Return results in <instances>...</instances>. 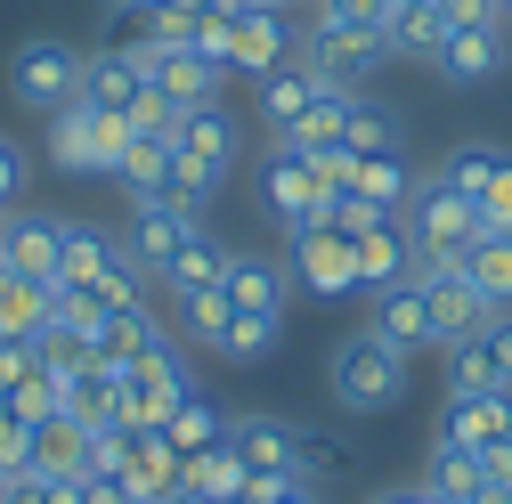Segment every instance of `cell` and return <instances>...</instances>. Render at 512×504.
I'll list each match as a JSON object with an SVG mask.
<instances>
[{
	"label": "cell",
	"mask_w": 512,
	"mask_h": 504,
	"mask_svg": "<svg viewBox=\"0 0 512 504\" xmlns=\"http://www.w3.org/2000/svg\"><path fill=\"white\" fill-rule=\"evenodd\" d=\"M0 269H25V277H49L66 269V220H49V212H9L0 220Z\"/></svg>",
	"instance_id": "5bb4252c"
},
{
	"label": "cell",
	"mask_w": 512,
	"mask_h": 504,
	"mask_svg": "<svg viewBox=\"0 0 512 504\" xmlns=\"http://www.w3.org/2000/svg\"><path fill=\"white\" fill-rule=\"evenodd\" d=\"M480 488H488V464H480L472 448H439V439H431L423 496H431V504H480Z\"/></svg>",
	"instance_id": "484cf974"
},
{
	"label": "cell",
	"mask_w": 512,
	"mask_h": 504,
	"mask_svg": "<svg viewBox=\"0 0 512 504\" xmlns=\"http://www.w3.org/2000/svg\"><path fill=\"white\" fill-rule=\"evenodd\" d=\"M342 147H350V155H382V147H399V122L382 114L374 98H350V114H342Z\"/></svg>",
	"instance_id": "ab89813d"
},
{
	"label": "cell",
	"mask_w": 512,
	"mask_h": 504,
	"mask_svg": "<svg viewBox=\"0 0 512 504\" xmlns=\"http://www.w3.org/2000/svg\"><path fill=\"white\" fill-rule=\"evenodd\" d=\"M366 504H431V496H423V480H415V488H382V496H366Z\"/></svg>",
	"instance_id": "f5cc1de1"
},
{
	"label": "cell",
	"mask_w": 512,
	"mask_h": 504,
	"mask_svg": "<svg viewBox=\"0 0 512 504\" xmlns=\"http://www.w3.org/2000/svg\"><path fill=\"white\" fill-rule=\"evenodd\" d=\"M236 504H326V496H317V472H252Z\"/></svg>",
	"instance_id": "b9f144b4"
},
{
	"label": "cell",
	"mask_w": 512,
	"mask_h": 504,
	"mask_svg": "<svg viewBox=\"0 0 512 504\" xmlns=\"http://www.w3.org/2000/svg\"><path fill=\"white\" fill-rule=\"evenodd\" d=\"M163 350H179V342L155 326V309L139 301V309H122V318L106 326V350H98V366H139V358H163Z\"/></svg>",
	"instance_id": "f1b7e54d"
},
{
	"label": "cell",
	"mask_w": 512,
	"mask_h": 504,
	"mask_svg": "<svg viewBox=\"0 0 512 504\" xmlns=\"http://www.w3.org/2000/svg\"><path fill=\"white\" fill-rule=\"evenodd\" d=\"M277 334H285V318H244V309H236V326H228L220 358H228V366H261V358L277 350Z\"/></svg>",
	"instance_id": "60d3db41"
},
{
	"label": "cell",
	"mask_w": 512,
	"mask_h": 504,
	"mask_svg": "<svg viewBox=\"0 0 512 504\" xmlns=\"http://www.w3.org/2000/svg\"><path fill=\"white\" fill-rule=\"evenodd\" d=\"M326 391H334V407H350V415H382V407L407 399V358L382 342V334H350V342H334V358H326Z\"/></svg>",
	"instance_id": "7a4b0ae2"
},
{
	"label": "cell",
	"mask_w": 512,
	"mask_h": 504,
	"mask_svg": "<svg viewBox=\"0 0 512 504\" xmlns=\"http://www.w3.org/2000/svg\"><path fill=\"white\" fill-rule=\"evenodd\" d=\"M285 261H293V285H301V293H317V301L358 293V244H350L342 228H326V220H317V228H301Z\"/></svg>",
	"instance_id": "8fae6325"
},
{
	"label": "cell",
	"mask_w": 512,
	"mask_h": 504,
	"mask_svg": "<svg viewBox=\"0 0 512 504\" xmlns=\"http://www.w3.org/2000/svg\"><path fill=\"white\" fill-rule=\"evenodd\" d=\"M187 391H196V374H187V358H179V350L122 366V423H131V431H163V423H171V407H179Z\"/></svg>",
	"instance_id": "9c48e42d"
},
{
	"label": "cell",
	"mask_w": 512,
	"mask_h": 504,
	"mask_svg": "<svg viewBox=\"0 0 512 504\" xmlns=\"http://www.w3.org/2000/svg\"><path fill=\"white\" fill-rule=\"evenodd\" d=\"M431 439H439V448H472V456L504 448V439H512V391H447Z\"/></svg>",
	"instance_id": "7c38bea8"
},
{
	"label": "cell",
	"mask_w": 512,
	"mask_h": 504,
	"mask_svg": "<svg viewBox=\"0 0 512 504\" xmlns=\"http://www.w3.org/2000/svg\"><path fill=\"white\" fill-rule=\"evenodd\" d=\"M293 57V25H285V9H236V33H228V74H277Z\"/></svg>",
	"instance_id": "e0dca14e"
},
{
	"label": "cell",
	"mask_w": 512,
	"mask_h": 504,
	"mask_svg": "<svg viewBox=\"0 0 512 504\" xmlns=\"http://www.w3.org/2000/svg\"><path fill=\"white\" fill-rule=\"evenodd\" d=\"M236 155H244V122L220 98L212 106H187L179 131H171V196L179 204H204L212 187L236 171Z\"/></svg>",
	"instance_id": "6da1fadb"
},
{
	"label": "cell",
	"mask_w": 512,
	"mask_h": 504,
	"mask_svg": "<svg viewBox=\"0 0 512 504\" xmlns=\"http://www.w3.org/2000/svg\"><path fill=\"white\" fill-rule=\"evenodd\" d=\"M179 326H187V342H204V350L220 358V342H228V326H236L228 285H196V293H179Z\"/></svg>",
	"instance_id": "1f68e13d"
},
{
	"label": "cell",
	"mask_w": 512,
	"mask_h": 504,
	"mask_svg": "<svg viewBox=\"0 0 512 504\" xmlns=\"http://www.w3.org/2000/svg\"><path fill=\"white\" fill-rule=\"evenodd\" d=\"M179 480H187V496H196V504H236L244 480H252V464L220 439V448H204V456H179Z\"/></svg>",
	"instance_id": "d4e9b609"
},
{
	"label": "cell",
	"mask_w": 512,
	"mask_h": 504,
	"mask_svg": "<svg viewBox=\"0 0 512 504\" xmlns=\"http://www.w3.org/2000/svg\"><path fill=\"white\" fill-rule=\"evenodd\" d=\"M82 423L74 415H49V423H33V472H57V480H82Z\"/></svg>",
	"instance_id": "836d02e7"
},
{
	"label": "cell",
	"mask_w": 512,
	"mask_h": 504,
	"mask_svg": "<svg viewBox=\"0 0 512 504\" xmlns=\"http://www.w3.org/2000/svg\"><path fill=\"white\" fill-rule=\"evenodd\" d=\"M9 415H17V423H49V415H66V374H57V366L41 358V366L25 374V383L9 391Z\"/></svg>",
	"instance_id": "f35d334b"
},
{
	"label": "cell",
	"mask_w": 512,
	"mask_h": 504,
	"mask_svg": "<svg viewBox=\"0 0 512 504\" xmlns=\"http://www.w3.org/2000/svg\"><path fill=\"white\" fill-rule=\"evenodd\" d=\"M472 212H480V236H512V171H496V179L480 187Z\"/></svg>",
	"instance_id": "ee69618b"
},
{
	"label": "cell",
	"mask_w": 512,
	"mask_h": 504,
	"mask_svg": "<svg viewBox=\"0 0 512 504\" xmlns=\"http://www.w3.org/2000/svg\"><path fill=\"white\" fill-rule=\"evenodd\" d=\"M114 261H131L122 236H106V228H90V220H66V269H57V285H90V277H106Z\"/></svg>",
	"instance_id": "f546056e"
},
{
	"label": "cell",
	"mask_w": 512,
	"mask_h": 504,
	"mask_svg": "<svg viewBox=\"0 0 512 504\" xmlns=\"http://www.w3.org/2000/svg\"><path fill=\"white\" fill-rule=\"evenodd\" d=\"M301 66H309V74H326L334 90H358L366 74H382V66H391V41H374V33H317V25H309Z\"/></svg>",
	"instance_id": "4fadbf2b"
},
{
	"label": "cell",
	"mask_w": 512,
	"mask_h": 504,
	"mask_svg": "<svg viewBox=\"0 0 512 504\" xmlns=\"http://www.w3.org/2000/svg\"><path fill=\"white\" fill-rule=\"evenodd\" d=\"M41 366V334H0V391H17Z\"/></svg>",
	"instance_id": "f6af8a7d"
},
{
	"label": "cell",
	"mask_w": 512,
	"mask_h": 504,
	"mask_svg": "<svg viewBox=\"0 0 512 504\" xmlns=\"http://www.w3.org/2000/svg\"><path fill=\"white\" fill-rule=\"evenodd\" d=\"M82 57L74 41H57V33H33L9 49V98L33 106V114H57V106H74L82 98Z\"/></svg>",
	"instance_id": "277c9868"
},
{
	"label": "cell",
	"mask_w": 512,
	"mask_h": 504,
	"mask_svg": "<svg viewBox=\"0 0 512 504\" xmlns=\"http://www.w3.org/2000/svg\"><path fill=\"white\" fill-rule=\"evenodd\" d=\"M131 196H171V139H139L131 131V147H122V171H114Z\"/></svg>",
	"instance_id": "d590c367"
},
{
	"label": "cell",
	"mask_w": 512,
	"mask_h": 504,
	"mask_svg": "<svg viewBox=\"0 0 512 504\" xmlns=\"http://www.w3.org/2000/svg\"><path fill=\"white\" fill-rule=\"evenodd\" d=\"M366 334H382L399 358L439 350V334H431V309H423V285L407 277V285H391V293H374V318H366Z\"/></svg>",
	"instance_id": "ffe728a7"
},
{
	"label": "cell",
	"mask_w": 512,
	"mask_h": 504,
	"mask_svg": "<svg viewBox=\"0 0 512 504\" xmlns=\"http://www.w3.org/2000/svg\"><path fill=\"white\" fill-rule=\"evenodd\" d=\"M350 196H366V204H382V212H407L415 179H407L399 147H382V155H358V179H350Z\"/></svg>",
	"instance_id": "d6a6232c"
},
{
	"label": "cell",
	"mask_w": 512,
	"mask_h": 504,
	"mask_svg": "<svg viewBox=\"0 0 512 504\" xmlns=\"http://www.w3.org/2000/svg\"><path fill=\"white\" fill-rule=\"evenodd\" d=\"M131 57H139V74L163 82L179 106H212V98L228 90V66H220V57H204V49H131Z\"/></svg>",
	"instance_id": "9a60e30c"
},
{
	"label": "cell",
	"mask_w": 512,
	"mask_h": 504,
	"mask_svg": "<svg viewBox=\"0 0 512 504\" xmlns=\"http://www.w3.org/2000/svg\"><path fill=\"white\" fill-rule=\"evenodd\" d=\"M131 504H139V496H131Z\"/></svg>",
	"instance_id": "91938a15"
},
{
	"label": "cell",
	"mask_w": 512,
	"mask_h": 504,
	"mask_svg": "<svg viewBox=\"0 0 512 504\" xmlns=\"http://www.w3.org/2000/svg\"><path fill=\"white\" fill-rule=\"evenodd\" d=\"M317 98H326V74H309V66H301V49H293L277 74H261V90H252V114H261V131H269V139H285Z\"/></svg>",
	"instance_id": "2e32d148"
},
{
	"label": "cell",
	"mask_w": 512,
	"mask_h": 504,
	"mask_svg": "<svg viewBox=\"0 0 512 504\" xmlns=\"http://www.w3.org/2000/svg\"><path fill=\"white\" fill-rule=\"evenodd\" d=\"M122 147H131V122L98 114V106H57L49 114V163L57 171H122Z\"/></svg>",
	"instance_id": "8992f818"
},
{
	"label": "cell",
	"mask_w": 512,
	"mask_h": 504,
	"mask_svg": "<svg viewBox=\"0 0 512 504\" xmlns=\"http://www.w3.org/2000/svg\"><path fill=\"white\" fill-rule=\"evenodd\" d=\"M122 496H139V504H163L171 488H179V448H171V439L163 431H139V448L131 456H122Z\"/></svg>",
	"instance_id": "603a6c76"
},
{
	"label": "cell",
	"mask_w": 512,
	"mask_h": 504,
	"mask_svg": "<svg viewBox=\"0 0 512 504\" xmlns=\"http://www.w3.org/2000/svg\"><path fill=\"white\" fill-rule=\"evenodd\" d=\"M464 277L488 293V309H512V236H480L464 252Z\"/></svg>",
	"instance_id": "74e56055"
},
{
	"label": "cell",
	"mask_w": 512,
	"mask_h": 504,
	"mask_svg": "<svg viewBox=\"0 0 512 504\" xmlns=\"http://www.w3.org/2000/svg\"><path fill=\"white\" fill-rule=\"evenodd\" d=\"M415 285H423V309H431L439 350H447V342H464V334H480V326L496 318L488 293L464 277V261H415Z\"/></svg>",
	"instance_id": "ba28073f"
},
{
	"label": "cell",
	"mask_w": 512,
	"mask_h": 504,
	"mask_svg": "<svg viewBox=\"0 0 512 504\" xmlns=\"http://www.w3.org/2000/svg\"><path fill=\"white\" fill-rule=\"evenodd\" d=\"M163 439H171V448L179 456H204V448H220V439H228V415L204 399V391H187L179 407H171V423H163Z\"/></svg>",
	"instance_id": "4dcf8cb0"
},
{
	"label": "cell",
	"mask_w": 512,
	"mask_h": 504,
	"mask_svg": "<svg viewBox=\"0 0 512 504\" xmlns=\"http://www.w3.org/2000/svg\"><path fill=\"white\" fill-rule=\"evenodd\" d=\"M504 17H512V0H504Z\"/></svg>",
	"instance_id": "6f0895ef"
},
{
	"label": "cell",
	"mask_w": 512,
	"mask_h": 504,
	"mask_svg": "<svg viewBox=\"0 0 512 504\" xmlns=\"http://www.w3.org/2000/svg\"><path fill=\"white\" fill-rule=\"evenodd\" d=\"M407 236H415V261H464V252L480 244V212H472V196L464 187H447L439 171L431 179H415V196H407Z\"/></svg>",
	"instance_id": "3957f363"
},
{
	"label": "cell",
	"mask_w": 512,
	"mask_h": 504,
	"mask_svg": "<svg viewBox=\"0 0 512 504\" xmlns=\"http://www.w3.org/2000/svg\"><path fill=\"white\" fill-rule=\"evenodd\" d=\"M480 504H512V488H496V480H488V488H480Z\"/></svg>",
	"instance_id": "db71d44e"
},
{
	"label": "cell",
	"mask_w": 512,
	"mask_h": 504,
	"mask_svg": "<svg viewBox=\"0 0 512 504\" xmlns=\"http://www.w3.org/2000/svg\"><path fill=\"white\" fill-rule=\"evenodd\" d=\"M171 9H204V0H171Z\"/></svg>",
	"instance_id": "11a10c76"
},
{
	"label": "cell",
	"mask_w": 512,
	"mask_h": 504,
	"mask_svg": "<svg viewBox=\"0 0 512 504\" xmlns=\"http://www.w3.org/2000/svg\"><path fill=\"white\" fill-rule=\"evenodd\" d=\"M66 415L82 423V431H106V423H122V366H82V374H66Z\"/></svg>",
	"instance_id": "cb8c5ba5"
},
{
	"label": "cell",
	"mask_w": 512,
	"mask_h": 504,
	"mask_svg": "<svg viewBox=\"0 0 512 504\" xmlns=\"http://www.w3.org/2000/svg\"><path fill=\"white\" fill-rule=\"evenodd\" d=\"M228 448L252 472H317V480H326V464H342V448H326L309 423H285V415H236L228 423Z\"/></svg>",
	"instance_id": "5b68a950"
},
{
	"label": "cell",
	"mask_w": 512,
	"mask_h": 504,
	"mask_svg": "<svg viewBox=\"0 0 512 504\" xmlns=\"http://www.w3.org/2000/svg\"><path fill=\"white\" fill-rule=\"evenodd\" d=\"M447 33H472V25H504V0H431Z\"/></svg>",
	"instance_id": "7dc6e473"
},
{
	"label": "cell",
	"mask_w": 512,
	"mask_h": 504,
	"mask_svg": "<svg viewBox=\"0 0 512 504\" xmlns=\"http://www.w3.org/2000/svg\"><path fill=\"white\" fill-rule=\"evenodd\" d=\"M220 277H228V252L212 244V228H196V236H187L171 261L155 269V285H163L171 301H179V293H196V285H220Z\"/></svg>",
	"instance_id": "4316f807"
},
{
	"label": "cell",
	"mask_w": 512,
	"mask_h": 504,
	"mask_svg": "<svg viewBox=\"0 0 512 504\" xmlns=\"http://www.w3.org/2000/svg\"><path fill=\"white\" fill-rule=\"evenodd\" d=\"M431 66H439L447 82H496V74L512 66V41H504V25H472V33H447Z\"/></svg>",
	"instance_id": "44dd1931"
},
{
	"label": "cell",
	"mask_w": 512,
	"mask_h": 504,
	"mask_svg": "<svg viewBox=\"0 0 512 504\" xmlns=\"http://www.w3.org/2000/svg\"><path fill=\"white\" fill-rule=\"evenodd\" d=\"M480 464H488V480H496V488H512V439H504V448H488Z\"/></svg>",
	"instance_id": "816d5d0a"
},
{
	"label": "cell",
	"mask_w": 512,
	"mask_h": 504,
	"mask_svg": "<svg viewBox=\"0 0 512 504\" xmlns=\"http://www.w3.org/2000/svg\"><path fill=\"white\" fill-rule=\"evenodd\" d=\"M228 301L244 318H285V293H293V261H269V252H228Z\"/></svg>",
	"instance_id": "ac0fdd59"
},
{
	"label": "cell",
	"mask_w": 512,
	"mask_h": 504,
	"mask_svg": "<svg viewBox=\"0 0 512 504\" xmlns=\"http://www.w3.org/2000/svg\"><path fill=\"white\" fill-rule=\"evenodd\" d=\"M0 220H9V212H0Z\"/></svg>",
	"instance_id": "680465c9"
},
{
	"label": "cell",
	"mask_w": 512,
	"mask_h": 504,
	"mask_svg": "<svg viewBox=\"0 0 512 504\" xmlns=\"http://www.w3.org/2000/svg\"><path fill=\"white\" fill-rule=\"evenodd\" d=\"M350 244H358V293H391V285L415 277V236H407V220H374V228L350 236Z\"/></svg>",
	"instance_id": "d6986e66"
},
{
	"label": "cell",
	"mask_w": 512,
	"mask_h": 504,
	"mask_svg": "<svg viewBox=\"0 0 512 504\" xmlns=\"http://www.w3.org/2000/svg\"><path fill=\"white\" fill-rule=\"evenodd\" d=\"M374 220H399V212H382V204H366V196H326V228H342V236H366Z\"/></svg>",
	"instance_id": "bcb514c9"
},
{
	"label": "cell",
	"mask_w": 512,
	"mask_h": 504,
	"mask_svg": "<svg viewBox=\"0 0 512 504\" xmlns=\"http://www.w3.org/2000/svg\"><path fill=\"white\" fill-rule=\"evenodd\" d=\"M9 196H25V147L0 139V212H9Z\"/></svg>",
	"instance_id": "681fc988"
},
{
	"label": "cell",
	"mask_w": 512,
	"mask_h": 504,
	"mask_svg": "<svg viewBox=\"0 0 512 504\" xmlns=\"http://www.w3.org/2000/svg\"><path fill=\"white\" fill-rule=\"evenodd\" d=\"M139 90H147V74H139V57L122 49V41L82 57V106H98V114H131Z\"/></svg>",
	"instance_id": "7402d4cb"
},
{
	"label": "cell",
	"mask_w": 512,
	"mask_h": 504,
	"mask_svg": "<svg viewBox=\"0 0 512 504\" xmlns=\"http://www.w3.org/2000/svg\"><path fill=\"white\" fill-rule=\"evenodd\" d=\"M196 228H204V212H196V204H179V196H131V228H122V252H131V261L155 277V269H163V261H171V252L196 236Z\"/></svg>",
	"instance_id": "30bf717a"
},
{
	"label": "cell",
	"mask_w": 512,
	"mask_h": 504,
	"mask_svg": "<svg viewBox=\"0 0 512 504\" xmlns=\"http://www.w3.org/2000/svg\"><path fill=\"white\" fill-rule=\"evenodd\" d=\"M0 504H9V472H0Z\"/></svg>",
	"instance_id": "9f6ffc18"
},
{
	"label": "cell",
	"mask_w": 512,
	"mask_h": 504,
	"mask_svg": "<svg viewBox=\"0 0 512 504\" xmlns=\"http://www.w3.org/2000/svg\"><path fill=\"white\" fill-rule=\"evenodd\" d=\"M447 25L431 0H391V57H439Z\"/></svg>",
	"instance_id": "e575fe53"
},
{
	"label": "cell",
	"mask_w": 512,
	"mask_h": 504,
	"mask_svg": "<svg viewBox=\"0 0 512 504\" xmlns=\"http://www.w3.org/2000/svg\"><path fill=\"white\" fill-rule=\"evenodd\" d=\"M179 114H187V106H179L163 82H147V90L131 98V114H122V122H131L139 139H171V131H179Z\"/></svg>",
	"instance_id": "7bdbcfd3"
},
{
	"label": "cell",
	"mask_w": 512,
	"mask_h": 504,
	"mask_svg": "<svg viewBox=\"0 0 512 504\" xmlns=\"http://www.w3.org/2000/svg\"><path fill=\"white\" fill-rule=\"evenodd\" d=\"M49 309H57V285H49V277L0 269V334H41Z\"/></svg>",
	"instance_id": "83f0119b"
},
{
	"label": "cell",
	"mask_w": 512,
	"mask_h": 504,
	"mask_svg": "<svg viewBox=\"0 0 512 504\" xmlns=\"http://www.w3.org/2000/svg\"><path fill=\"white\" fill-rule=\"evenodd\" d=\"M496 171H512V155L488 147V139H464V147H447V155H439V179H447V187H464V196H480Z\"/></svg>",
	"instance_id": "8d00e7d4"
},
{
	"label": "cell",
	"mask_w": 512,
	"mask_h": 504,
	"mask_svg": "<svg viewBox=\"0 0 512 504\" xmlns=\"http://www.w3.org/2000/svg\"><path fill=\"white\" fill-rule=\"evenodd\" d=\"M74 504H131V496H122V480H82Z\"/></svg>",
	"instance_id": "f907efd6"
},
{
	"label": "cell",
	"mask_w": 512,
	"mask_h": 504,
	"mask_svg": "<svg viewBox=\"0 0 512 504\" xmlns=\"http://www.w3.org/2000/svg\"><path fill=\"white\" fill-rule=\"evenodd\" d=\"M480 334H488V358H496V383L512 391V309H496V318H488Z\"/></svg>",
	"instance_id": "c3c4849f"
},
{
	"label": "cell",
	"mask_w": 512,
	"mask_h": 504,
	"mask_svg": "<svg viewBox=\"0 0 512 504\" xmlns=\"http://www.w3.org/2000/svg\"><path fill=\"white\" fill-rule=\"evenodd\" d=\"M261 204L277 212V228H285V236H301V228L326 220V187H317V163H309L301 147L269 139V155H261Z\"/></svg>",
	"instance_id": "52a82bcc"
}]
</instances>
